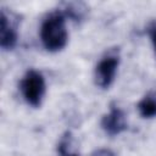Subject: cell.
I'll return each instance as SVG.
<instances>
[{"label": "cell", "instance_id": "9c48e42d", "mask_svg": "<svg viewBox=\"0 0 156 156\" xmlns=\"http://www.w3.org/2000/svg\"><path fill=\"white\" fill-rule=\"evenodd\" d=\"M147 33H149V37L151 39V43L155 48V51H156V22H152L149 27H147Z\"/></svg>", "mask_w": 156, "mask_h": 156}, {"label": "cell", "instance_id": "30bf717a", "mask_svg": "<svg viewBox=\"0 0 156 156\" xmlns=\"http://www.w3.org/2000/svg\"><path fill=\"white\" fill-rule=\"evenodd\" d=\"M90 156H116V155H115V152L112 150L102 147V149H98V150L93 151L90 154Z\"/></svg>", "mask_w": 156, "mask_h": 156}, {"label": "cell", "instance_id": "52a82bcc", "mask_svg": "<svg viewBox=\"0 0 156 156\" xmlns=\"http://www.w3.org/2000/svg\"><path fill=\"white\" fill-rule=\"evenodd\" d=\"M57 152L60 156H79L73 149L72 135L69 132H66L61 136V139L57 144Z\"/></svg>", "mask_w": 156, "mask_h": 156}, {"label": "cell", "instance_id": "8992f818", "mask_svg": "<svg viewBox=\"0 0 156 156\" xmlns=\"http://www.w3.org/2000/svg\"><path fill=\"white\" fill-rule=\"evenodd\" d=\"M139 115L143 118H154L156 117V94L145 95L136 105Z\"/></svg>", "mask_w": 156, "mask_h": 156}, {"label": "cell", "instance_id": "5b68a950", "mask_svg": "<svg viewBox=\"0 0 156 156\" xmlns=\"http://www.w3.org/2000/svg\"><path fill=\"white\" fill-rule=\"evenodd\" d=\"M18 40L17 26L6 15L5 10L0 11V46L2 50H12Z\"/></svg>", "mask_w": 156, "mask_h": 156}, {"label": "cell", "instance_id": "277c9868", "mask_svg": "<svg viewBox=\"0 0 156 156\" xmlns=\"http://www.w3.org/2000/svg\"><path fill=\"white\" fill-rule=\"evenodd\" d=\"M100 124H101L102 130L110 136L118 135L128 128L123 110L116 105H111L108 112L102 116Z\"/></svg>", "mask_w": 156, "mask_h": 156}, {"label": "cell", "instance_id": "7a4b0ae2", "mask_svg": "<svg viewBox=\"0 0 156 156\" xmlns=\"http://www.w3.org/2000/svg\"><path fill=\"white\" fill-rule=\"evenodd\" d=\"M45 78L37 69H28L20 82V91L24 101L32 107H39L45 96Z\"/></svg>", "mask_w": 156, "mask_h": 156}, {"label": "cell", "instance_id": "6da1fadb", "mask_svg": "<svg viewBox=\"0 0 156 156\" xmlns=\"http://www.w3.org/2000/svg\"><path fill=\"white\" fill-rule=\"evenodd\" d=\"M40 40L49 52L61 51L68 40L66 28V15L62 10H56L46 15L40 24Z\"/></svg>", "mask_w": 156, "mask_h": 156}, {"label": "cell", "instance_id": "3957f363", "mask_svg": "<svg viewBox=\"0 0 156 156\" xmlns=\"http://www.w3.org/2000/svg\"><path fill=\"white\" fill-rule=\"evenodd\" d=\"M119 66V55L116 50L106 52L98 62L94 71L95 84L101 89H107L115 80Z\"/></svg>", "mask_w": 156, "mask_h": 156}, {"label": "cell", "instance_id": "ba28073f", "mask_svg": "<svg viewBox=\"0 0 156 156\" xmlns=\"http://www.w3.org/2000/svg\"><path fill=\"white\" fill-rule=\"evenodd\" d=\"M84 10H85V9L82 7L79 4H73V2H71V4H67V5H66L63 12H65L66 17L68 16L69 18H72V20H74V21H79V20H82L83 16H84Z\"/></svg>", "mask_w": 156, "mask_h": 156}]
</instances>
